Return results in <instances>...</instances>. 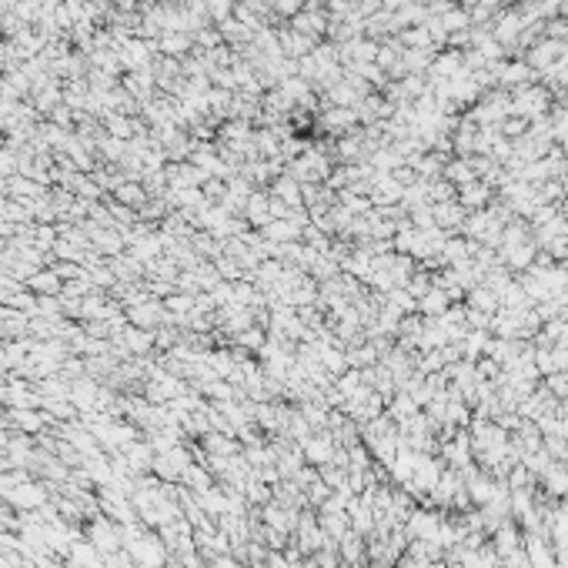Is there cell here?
Instances as JSON below:
<instances>
[{
    "mask_svg": "<svg viewBox=\"0 0 568 568\" xmlns=\"http://www.w3.org/2000/svg\"><path fill=\"white\" fill-rule=\"evenodd\" d=\"M117 198H121V201H134V204H144V194H140L138 188H121V191H117Z\"/></svg>",
    "mask_w": 568,
    "mask_h": 568,
    "instance_id": "9c48e42d",
    "label": "cell"
},
{
    "mask_svg": "<svg viewBox=\"0 0 568 568\" xmlns=\"http://www.w3.org/2000/svg\"><path fill=\"white\" fill-rule=\"evenodd\" d=\"M421 308H425L428 315H438V308H448V298H445L442 291H428V294L421 298Z\"/></svg>",
    "mask_w": 568,
    "mask_h": 568,
    "instance_id": "5b68a950",
    "label": "cell"
},
{
    "mask_svg": "<svg viewBox=\"0 0 568 568\" xmlns=\"http://www.w3.org/2000/svg\"><path fill=\"white\" fill-rule=\"evenodd\" d=\"M131 321L134 325H140V328H147V325H154L157 318H161V304H154V301H144V304H134L131 308Z\"/></svg>",
    "mask_w": 568,
    "mask_h": 568,
    "instance_id": "7a4b0ae2",
    "label": "cell"
},
{
    "mask_svg": "<svg viewBox=\"0 0 568 568\" xmlns=\"http://www.w3.org/2000/svg\"><path fill=\"white\" fill-rule=\"evenodd\" d=\"M61 284H64V281H61V274H57V271H34V274L27 278V288L34 291L37 298H47V294H61V291H64Z\"/></svg>",
    "mask_w": 568,
    "mask_h": 568,
    "instance_id": "6da1fadb",
    "label": "cell"
},
{
    "mask_svg": "<svg viewBox=\"0 0 568 568\" xmlns=\"http://www.w3.org/2000/svg\"><path fill=\"white\" fill-rule=\"evenodd\" d=\"M164 308H167V311H174V315L181 318V315H188L191 308H194V301H191L188 294H181V298L174 294V298H167V301H164Z\"/></svg>",
    "mask_w": 568,
    "mask_h": 568,
    "instance_id": "52a82bcc",
    "label": "cell"
},
{
    "mask_svg": "<svg viewBox=\"0 0 568 568\" xmlns=\"http://www.w3.org/2000/svg\"><path fill=\"white\" fill-rule=\"evenodd\" d=\"M267 234H271V238H294V227L291 224H274Z\"/></svg>",
    "mask_w": 568,
    "mask_h": 568,
    "instance_id": "30bf717a",
    "label": "cell"
},
{
    "mask_svg": "<svg viewBox=\"0 0 568 568\" xmlns=\"http://www.w3.org/2000/svg\"><path fill=\"white\" fill-rule=\"evenodd\" d=\"M127 348H134V351H147L151 348V334L147 331H127Z\"/></svg>",
    "mask_w": 568,
    "mask_h": 568,
    "instance_id": "8992f818",
    "label": "cell"
},
{
    "mask_svg": "<svg viewBox=\"0 0 568 568\" xmlns=\"http://www.w3.org/2000/svg\"><path fill=\"white\" fill-rule=\"evenodd\" d=\"M44 498H40L37 488H20V492H13V505H40Z\"/></svg>",
    "mask_w": 568,
    "mask_h": 568,
    "instance_id": "ba28073f",
    "label": "cell"
},
{
    "mask_svg": "<svg viewBox=\"0 0 568 568\" xmlns=\"http://www.w3.org/2000/svg\"><path fill=\"white\" fill-rule=\"evenodd\" d=\"M545 481H548V492H552V495H565L568 492V471H565V468L552 465V468H548V478H545Z\"/></svg>",
    "mask_w": 568,
    "mask_h": 568,
    "instance_id": "277c9868",
    "label": "cell"
},
{
    "mask_svg": "<svg viewBox=\"0 0 568 568\" xmlns=\"http://www.w3.org/2000/svg\"><path fill=\"white\" fill-rule=\"evenodd\" d=\"M304 454H308L311 461H331V458H334V452H331V445L325 442V438L308 442V445H304Z\"/></svg>",
    "mask_w": 568,
    "mask_h": 568,
    "instance_id": "3957f363",
    "label": "cell"
},
{
    "mask_svg": "<svg viewBox=\"0 0 568 568\" xmlns=\"http://www.w3.org/2000/svg\"><path fill=\"white\" fill-rule=\"evenodd\" d=\"M301 568H318V565H301Z\"/></svg>",
    "mask_w": 568,
    "mask_h": 568,
    "instance_id": "8fae6325",
    "label": "cell"
}]
</instances>
